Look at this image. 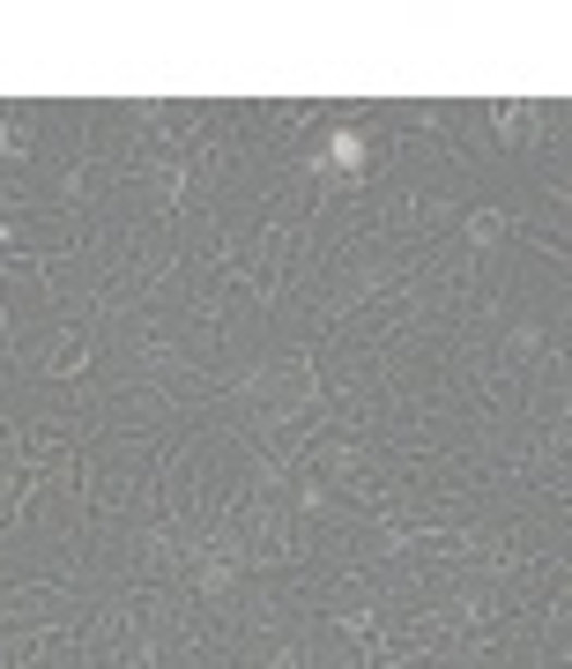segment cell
Here are the masks:
<instances>
[{
	"label": "cell",
	"mask_w": 572,
	"mask_h": 669,
	"mask_svg": "<svg viewBox=\"0 0 572 669\" xmlns=\"http://www.w3.org/2000/svg\"><path fill=\"white\" fill-rule=\"evenodd\" d=\"M327 165H342V171H365V165H372L365 134H357V126H334V142H327Z\"/></svg>",
	"instance_id": "cell-1"
}]
</instances>
